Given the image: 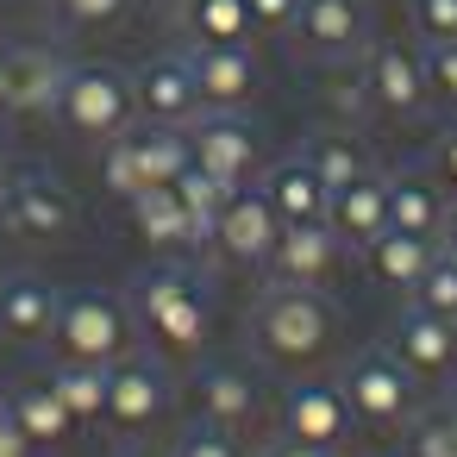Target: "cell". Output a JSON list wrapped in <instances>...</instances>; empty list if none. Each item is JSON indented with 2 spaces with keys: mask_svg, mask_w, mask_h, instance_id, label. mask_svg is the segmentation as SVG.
Masks as SVG:
<instances>
[{
  "mask_svg": "<svg viewBox=\"0 0 457 457\" xmlns=\"http://www.w3.org/2000/svg\"><path fill=\"white\" fill-rule=\"evenodd\" d=\"M345 395H351V413L370 420V426H407L413 420V376L401 370V357L388 345H370L351 357L345 370Z\"/></svg>",
  "mask_w": 457,
  "mask_h": 457,
  "instance_id": "obj_7",
  "label": "cell"
},
{
  "mask_svg": "<svg viewBox=\"0 0 457 457\" xmlns=\"http://www.w3.org/2000/svg\"><path fill=\"white\" fill-rule=\"evenodd\" d=\"M282 426H288V438H301V445L338 451V445L351 438V426H357L345 382H320V376L295 382V388L282 395Z\"/></svg>",
  "mask_w": 457,
  "mask_h": 457,
  "instance_id": "obj_11",
  "label": "cell"
},
{
  "mask_svg": "<svg viewBox=\"0 0 457 457\" xmlns=\"http://www.w3.org/2000/svg\"><path fill=\"white\" fill-rule=\"evenodd\" d=\"M188 76H195L207 113H238L263 88V70H257L251 45H195L188 51Z\"/></svg>",
  "mask_w": 457,
  "mask_h": 457,
  "instance_id": "obj_9",
  "label": "cell"
},
{
  "mask_svg": "<svg viewBox=\"0 0 457 457\" xmlns=\"http://www.w3.org/2000/svg\"><path fill=\"white\" fill-rule=\"evenodd\" d=\"M45 382L57 388V401L76 420H101L107 413V363H70V357H57Z\"/></svg>",
  "mask_w": 457,
  "mask_h": 457,
  "instance_id": "obj_29",
  "label": "cell"
},
{
  "mask_svg": "<svg viewBox=\"0 0 457 457\" xmlns=\"http://www.w3.org/2000/svg\"><path fill=\"white\" fill-rule=\"evenodd\" d=\"M332 232L345 245H370L376 232H388V176H357L351 188L332 195Z\"/></svg>",
  "mask_w": 457,
  "mask_h": 457,
  "instance_id": "obj_23",
  "label": "cell"
},
{
  "mask_svg": "<svg viewBox=\"0 0 457 457\" xmlns=\"http://www.w3.org/2000/svg\"><path fill=\"white\" fill-rule=\"evenodd\" d=\"M263 457H338V451H320V445H301V438H276Z\"/></svg>",
  "mask_w": 457,
  "mask_h": 457,
  "instance_id": "obj_39",
  "label": "cell"
},
{
  "mask_svg": "<svg viewBox=\"0 0 457 457\" xmlns=\"http://www.w3.org/2000/svg\"><path fill=\"white\" fill-rule=\"evenodd\" d=\"M413 32H420L426 45L457 38V0H413Z\"/></svg>",
  "mask_w": 457,
  "mask_h": 457,
  "instance_id": "obj_35",
  "label": "cell"
},
{
  "mask_svg": "<svg viewBox=\"0 0 457 457\" xmlns=\"http://www.w3.org/2000/svg\"><path fill=\"white\" fill-rule=\"evenodd\" d=\"M445 188L432 176H388V226L401 232H426V238H445Z\"/></svg>",
  "mask_w": 457,
  "mask_h": 457,
  "instance_id": "obj_25",
  "label": "cell"
},
{
  "mask_svg": "<svg viewBox=\"0 0 457 457\" xmlns=\"http://www.w3.org/2000/svg\"><path fill=\"white\" fill-rule=\"evenodd\" d=\"M51 345H57V357H70V363H120V357L138 345L132 301L101 295V288H70V295L57 301Z\"/></svg>",
  "mask_w": 457,
  "mask_h": 457,
  "instance_id": "obj_4",
  "label": "cell"
},
{
  "mask_svg": "<svg viewBox=\"0 0 457 457\" xmlns=\"http://www.w3.org/2000/svg\"><path fill=\"white\" fill-rule=\"evenodd\" d=\"M63 57L57 51H7V113H57V88H63Z\"/></svg>",
  "mask_w": 457,
  "mask_h": 457,
  "instance_id": "obj_21",
  "label": "cell"
},
{
  "mask_svg": "<svg viewBox=\"0 0 457 457\" xmlns=\"http://www.w3.org/2000/svg\"><path fill=\"white\" fill-rule=\"evenodd\" d=\"M0 113H7V51H0Z\"/></svg>",
  "mask_w": 457,
  "mask_h": 457,
  "instance_id": "obj_42",
  "label": "cell"
},
{
  "mask_svg": "<svg viewBox=\"0 0 457 457\" xmlns=\"http://www.w3.org/2000/svg\"><path fill=\"white\" fill-rule=\"evenodd\" d=\"M170 188H176V201H182V213H188V226H195V245H213V220L226 213V201H232L238 188L220 182V176H207L201 163H188Z\"/></svg>",
  "mask_w": 457,
  "mask_h": 457,
  "instance_id": "obj_27",
  "label": "cell"
},
{
  "mask_svg": "<svg viewBox=\"0 0 457 457\" xmlns=\"http://www.w3.org/2000/svg\"><path fill=\"white\" fill-rule=\"evenodd\" d=\"M132 320H138V332L151 338V351L163 363H195L201 345H207V326H213L201 282L176 263H157L132 282Z\"/></svg>",
  "mask_w": 457,
  "mask_h": 457,
  "instance_id": "obj_1",
  "label": "cell"
},
{
  "mask_svg": "<svg viewBox=\"0 0 457 457\" xmlns=\"http://www.w3.org/2000/svg\"><path fill=\"white\" fill-rule=\"evenodd\" d=\"M195 407H201V420H213V426H245V420L257 413V388H251V376L232 370V363H201V370H195Z\"/></svg>",
  "mask_w": 457,
  "mask_h": 457,
  "instance_id": "obj_24",
  "label": "cell"
},
{
  "mask_svg": "<svg viewBox=\"0 0 457 457\" xmlns=\"http://www.w3.org/2000/svg\"><path fill=\"white\" fill-rule=\"evenodd\" d=\"M363 101H370L382 120H420V113L432 107L420 57L401 51V45H376L370 63H363Z\"/></svg>",
  "mask_w": 457,
  "mask_h": 457,
  "instance_id": "obj_12",
  "label": "cell"
},
{
  "mask_svg": "<svg viewBox=\"0 0 457 457\" xmlns=\"http://www.w3.org/2000/svg\"><path fill=\"white\" fill-rule=\"evenodd\" d=\"M295 13H301V0H251L257 32H288V26H295Z\"/></svg>",
  "mask_w": 457,
  "mask_h": 457,
  "instance_id": "obj_37",
  "label": "cell"
},
{
  "mask_svg": "<svg viewBox=\"0 0 457 457\" xmlns=\"http://www.w3.org/2000/svg\"><path fill=\"white\" fill-rule=\"evenodd\" d=\"M438 163H445V182L457 188V126L445 132V145H438Z\"/></svg>",
  "mask_w": 457,
  "mask_h": 457,
  "instance_id": "obj_40",
  "label": "cell"
},
{
  "mask_svg": "<svg viewBox=\"0 0 457 457\" xmlns=\"http://www.w3.org/2000/svg\"><path fill=\"white\" fill-rule=\"evenodd\" d=\"M170 376H163V363H151V357H120V363H107V413H101V426H113L120 438H132V432H151L163 413H170Z\"/></svg>",
  "mask_w": 457,
  "mask_h": 457,
  "instance_id": "obj_8",
  "label": "cell"
},
{
  "mask_svg": "<svg viewBox=\"0 0 457 457\" xmlns=\"http://www.w3.org/2000/svg\"><path fill=\"white\" fill-rule=\"evenodd\" d=\"M126 207H132V232H138L151 251H188V245H195V226H188L176 188H145V195H132Z\"/></svg>",
  "mask_w": 457,
  "mask_h": 457,
  "instance_id": "obj_26",
  "label": "cell"
},
{
  "mask_svg": "<svg viewBox=\"0 0 457 457\" xmlns=\"http://www.w3.org/2000/svg\"><path fill=\"white\" fill-rule=\"evenodd\" d=\"M57 13L70 26H120L132 13V0H57Z\"/></svg>",
  "mask_w": 457,
  "mask_h": 457,
  "instance_id": "obj_36",
  "label": "cell"
},
{
  "mask_svg": "<svg viewBox=\"0 0 457 457\" xmlns=\"http://www.w3.org/2000/svg\"><path fill=\"white\" fill-rule=\"evenodd\" d=\"M251 338L257 351L276 363V370H307L326 357L332 345V307L320 288H301V282H276L257 295L251 307Z\"/></svg>",
  "mask_w": 457,
  "mask_h": 457,
  "instance_id": "obj_2",
  "label": "cell"
},
{
  "mask_svg": "<svg viewBox=\"0 0 457 457\" xmlns=\"http://www.w3.org/2000/svg\"><path fill=\"white\" fill-rule=\"evenodd\" d=\"M170 457H245V451H238V438H232V426H213V420H195V426H182V438L170 445Z\"/></svg>",
  "mask_w": 457,
  "mask_h": 457,
  "instance_id": "obj_33",
  "label": "cell"
},
{
  "mask_svg": "<svg viewBox=\"0 0 457 457\" xmlns=\"http://www.w3.org/2000/svg\"><path fill=\"white\" fill-rule=\"evenodd\" d=\"M413 307H426V313H438V320L457 326V251H438L432 257V270L413 288Z\"/></svg>",
  "mask_w": 457,
  "mask_h": 457,
  "instance_id": "obj_32",
  "label": "cell"
},
{
  "mask_svg": "<svg viewBox=\"0 0 457 457\" xmlns=\"http://www.w3.org/2000/svg\"><path fill=\"white\" fill-rule=\"evenodd\" d=\"M301 38V51L313 57H351L363 45V0H301V13L288 26Z\"/></svg>",
  "mask_w": 457,
  "mask_h": 457,
  "instance_id": "obj_19",
  "label": "cell"
},
{
  "mask_svg": "<svg viewBox=\"0 0 457 457\" xmlns=\"http://www.w3.org/2000/svg\"><path fill=\"white\" fill-rule=\"evenodd\" d=\"M276 238H282V213L263 201V188H238L226 213L213 220V251L232 263H270Z\"/></svg>",
  "mask_w": 457,
  "mask_h": 457,
  "instance_id": "obj_13",
  "label": "cell"
},
{
  "mask_svg": "<svg viewBox=\"0 0 457 457\" xmlns=\"http://www.w3.org/2000/svg\"><path fill=\"white\" fill-rule=\"evenodd\" d=\"M188 163H195L188 126H145V132H120V138L107 145L101 182H107L120 201H132V195H145V188H170Z\"/></svg>",
  "mask_w": 457,
  "mask_h": 457,
  "instance_id": "obj_5",
  "label": "cell"
},
{
  "mask_svg": "<svg viewBox=\"0 0 457 457\" xmlns=\"http://www.w3.org/2000/svg\"><path fill=\"white\" fill-rule=\"evenodd\" d=\"M301 157H307V163L320 170V182H326L332 195H338V188H351L357 176H370L363 151H357V145H351L345 132H320V138H307V145H301Z\"/></svg>",
  "mask_w": 457,
  "mask_h": 457,
  "instance_id": "obj_30",
  "label": "cell"
},
{
  "mask_svg": "<svg viewBox=\"0 0 457 457\" xmlns=\"http://www.w3.org/2000/svg\"><path fill=\"white\" fill-rule=\"evenodd\" d=\"M57 288L45 276H7L0 282V338L13 345H45L57 326Z\"/></svg>",
  "mask_w": 457,
  "mask_h": 457,
  "instance_id": "obj_20",
  "label": "cell"
},
{
  "mask_svg": "<svg viewBox=\"0 0 457 457\" xmlns=\"http://www.w3.org/2000/svg\"><path fill=\"white\" fill-rule=\"evenodd\" d=\"M407 457H457V401L407 420Z\"/></svg>",
  "mask_w": 457,
  "mask_h": 457,
  "instance_id": "obj_31",
  "label": "cell"
},
{
  "mask_svg": "<svg viewBox=\"0 0 457 457\" xmlns=\"http://www.w3.org/2000/svg\"><path fill=\"white\" fill-rule=\"evenodd\" d=\"M438 251H445V238H426V232H401V226H388V232H376V238L363 245V270H370L382 288L413 295Z\"/></svg>",
  "mask_w": 457,
  "mask_h": 457,
  "instance_id": "obj_17",
  "label": "cell"
},
{
  "mask_svg": "<svg viewBox=\"0 0 457 457\" xmlns=\"http://www.w3.org/2000/svg\"><path fill=\"white\" fill-rule=\"evenodd\" d=\"M7 413H13V426L26 432V445L32 451H63L70 438H76V413L57 401V388L51 382H32V388H20L13 401H7Z\"/></svg>",
  "mask_w": 457,
  "mask_h": 457,
  "instance_id": "obj_22",
  "label": "cell"
},
{
  "mask_svg": "<svg viewBox=\"0 0 457 457\" xmlns=\"http://www.w3.org/2000/svg\"><path fill=\"white\" fill-rule=\"evenodd\" d=\"M345 263V238L332 232V220H307V226H282L276 238V282H301V288H326Z\"/></svg>",
  "mask_w": 457,
  "mask_h": 457,
  "instance_id": "obj_14",
  "label": "cell"
},
{
  "mask_svg": "<svg viewBox=\"0 0 457 457\" xmlns=\"http://www.w3.org/2000/svg\"><path fill=\"white\" fill-rule=\"evenodd\" d=\"M70 138L88 145H113L120 132H132L138 101H132V76H120L113 63H70L63 88H57V113H51Z\"/></svg>",
  "mask_w": 457,
  "mask_h": 457,
  "instance_id": "obj_3",
  "label": "cell"
},
{
  "mask_svg": "<svg viewBox=\"0 0 457 457\" xmlns=\"http://www.w3.org/2000/svg\"><path fill=\"white\" fill-rule=\"evenodd\" d=\"M132 101L151 126H195L201 113V88L188 76V57H157L132 76Z\"/></svg>",
  "mask_w": 457,
  "mask_h": 457,
  "instance_id": "obj_15",
  "label": "cell"
},
{
  "mask_svg": "<svg viewBox=\"0 0 457 457\" xmlns=\"http://www.w3.org/2000/svg\"><path fill=\"white\" fill-rule=\"evenodd\" d=\"M0 226H7L20 245H70L82 213H76V195L63 182L26 170V176L0 182Z\"/></svg>",
  "mask_w": 457,
  "mask_h": 457,
  "instance_id": "obj_6",
  "label": "cell"
},
{
  "mask_svg": "<svg viewBox=\"0 0 457 457\" xmlns=\"http://www.w3.org/2000/svg\"><path fill=\"white\" fill-rule=\"evenodd\" d=\"M445 251H457V207H451V220H445Z\"/></svg>",
  "mask_w": 457,
  "mask_h": 457,
  "instance_id": "obj_41",
  "label": "cell"
},
{
  "mask_svg": "<svg viewBox=\"0 0 457 457\" xmlns=\"http://www.w3.org/2000/svg\"><path fill=\"white\" fill-rule=\"evenodd\" d=\"M0 457H32V445H26V432L13 426L7 407H0Z\"/></svg>",
  "mask_w": 457,
  "mask_h": 457,
  "instance_id": "obj_38",
  "label": "cell"
},
{
  "mask_svg": "<svg viewBox=\"0 0 457 457\" xmlns=\"http://www.w3.org/2000/svg\"><path fill=\"white\" fill-rule=\"evenodd\" d=\"M420 70H426V95H432L438 107H457V38H445V45H426Z\"/></svg>",
  "mask_w": 457,
  "mask_h": 457,
  "instance_id": "obj_34",
  "label": "cell"
},
{
  "mask_svg": "<svg viewBox=\"0 0 457 457\" xmlns=\"http://www.w3.org/2000/svg\"><path fill=\"white\" fill-rule=\"evenodd\" d=\"M188 151H195V163H201L207 176H220V182H232V188H251V176H257V163H263V145H257V132H251L238 113H195Z\"/></svg>",
  "mask_w": 457,
  "mask_h": 457,
  "instance_id": "obj_10",
  "label": "cell"
},
{
  "mask_svg": "<svg viewBox=\"0 0 457 457\" xmlns=\"http://www.w3.org/2000/svg\"><path fill=\"white\" fill-rule=\"evenodd\" d=\"M188 32L195 45H251L257 38L251 0H188Z\"/></svg>",
  "mask_w": 457,
  "mask_h": 457,
  "instance_id": "obj_28",
  "label": "cell"
},
{
  "mask_svg": "<svg viewBox=\"0 0 457 457\" xmlns=\"http://www.w3.org/2000/svg\"><path fill=\"white\" fill-rule=\"evenodd\" d=\"M388 351L401 357V370L420 382V376H445L457 363V326L426 313V307H407L395 326H388Z\"/></svg>",
  "mask_w": 457,
  "mask_h": 457,
  "instance_id": "obj_16",
  "label": "cell"
},
{
  "mask_svg": "<svg viewBox=\"0 0 457 457\" xmlns=\"http://www.w3.org/2000/svg\"><path fill=\"white\" fill-rule=\"evenodd\" d=\"M263 201L282 213V226H307V220H332V188L320 182V170L295 151L282 163L263 170Z\"/></svg>",
  "mask_w": 457,
  "mask_h": 457,
  "instance_id": "obj_18",
  "label": "cell"
}]
</instances>
